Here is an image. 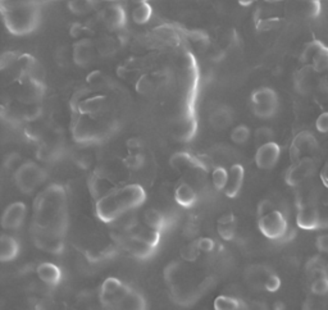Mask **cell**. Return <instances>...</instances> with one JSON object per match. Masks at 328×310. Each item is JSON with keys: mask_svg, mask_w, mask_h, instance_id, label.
Returning <instances> with one entry per match:
<instances>
[{"mask_svg": "<svg viewBox=\"0 0 328 310\" xmlns=\"http://www.w3.org/2000/svg\"><path fill=\"white\" fill-rule=\"evenodd\" d=\"M250 137V130L249 127L245 126V124H240V126L235 127L231 132V140L235 144H245L246 141L249 140Z\"/></svg>", "mask_w": 328, "mask_h": 310, "instance_id": "1f68e13d", "label": "cell"}, {"mask_svg": "<svg viewBox=\"0 0 328 310\" xmlns=\"http://www.w3.org/2000/svg\"><path fill=\"white\" fill-rule=\"evenodd\" d=\"M264 287H266V290L269 291V292H276V291L280 290L281 278L277 276V274L270 273V274H268L266 281H264Z\"/></svg>", "mask_w": 328, "mask_h": 310, "instance_id": "d590c367", "label": "cell"}, {"mask_svg": "<svg viewBox=\"0 0 328 310\" xmlns=\"http://www.w3.org/2000/svg\"><path fill=\"white\" fill-rule=\"evenodd\" d=\"M253 112L259 118L273 117L278 108V96L269 87H259L251 94Z\"/></svg>", "mask_w": 328, "mask_h": 310, "instance_id": "8992f818", "label": "cell"}, {"mask_svg": "<svg viewBox=\"0 0 328 310\" xmlns=\"http://www.w3.org/2000/svg\"><path fill=\"white\" fill-rule=\"evenodd\" d=\"M274 210V205L273 203L270 200H268V199H264V200H262L259 203V205H258V214H259V218L260 217H264V215L269 214L270 211Z\"/></svg>", "mask_w": 328, "mask_h": 310, "instance_id": "60d3db41", "label": "cell"}, {"mask_svg": "<svg viewBox=\"0 0 328 310\" xmlns=\"http://www.w3.org/2000/svg\"><path fill=\"white\" fill-rule=\"evenodd\" d=\"M244 174L245 170L241 164H233L228 170V181L226 185L225 194L227 198L233 199L237 196L244 184Z\"/></svg>", "mask_w": 328, "mask_h": 310, "instance_id": "5bb4252c", "label": "cell"}, {"mask_svg": "<svg viewBox=\"0 0 328 310\" xmlns=\"http://www.w3.org/2000/svg\"><path fill=\"white\" fill-rule=\"evenodd\" d=\"M46 178L45 170L36 163L27 162L18 167L14 174V181L17 187L24 194H31L40 186Z\"/></svg>", "mask_w": 328, "mask_h": 310, "instance_id": "5b68a950", "label": "cell"}, {"mask_svg": "<svg viewBox=\"0 0 328 310\" xmlns=\"http://www.w3.org/2000/svg\"><path fill=\"white\" fill-rule=\"evenodd\" d=\"M315 127L317 130L322 133L328 132V112H323L322 114H319L317 118V122H315Z\"/></svg>", "mask_w": 328, "mask_h": 310, "instance_id": "7bdbcfd3", "label": "cell"}, {"mask_svg": "<svg viewBox=\"0 0 328 310\" xmlns=\"http://www.w3.org/2000/svg\"><path fill=\"white\" fill-rule=\"evenodd\" d=\"M273 310H286V305L284 301L278 300L273 304Z\"/></svg>", "mask_w": 328, "mask_h": 310, "instance_id": "c3c4849f", "label": "cell"}, {"mask_svg": "<svg viewBox=\"0 0 328 310\" xmlns=\"http://www.w3.org/2000/svg\"><path fill=\"white\" fill-rule=\"evenodd\" d=\"M86 28L82 26L81 23H73L72 24L71 30H69V34H71V36H73V38H79L80 35L85 31Z\"/></svg>", "mask_w": 328, "mask_h": 310, "instance_id": "7dc6e473", "label": "cell"}, {"mask_svg": "<svg viewBox=\"0 0 328 310\" xmlns=\"http://www.w3.org/2000/svg\"><path fill=\"white\" fill-rule=\"evenodd\" d=\"M145 200L146 192L140 185L130 184L118 186L112 192L96 201V215L100 221L112 223L128 211L141 207Z\"/></svg>", "mask_w": 328, "mask_h": 310, "instance_id": "7a4b0ae2", "label": "cell"}, {"mask_svg": "<svg viewBox=\"0 0 328 310\" xmlns=\"http://www.w3.org/2000/svg\"><path fill=\"white\" fill-rule=\"evenodd\" d=\"M20 55H18L16 51H7L1 55V59H0V68L5 69L9 65L17 63L18 59H20Z\"/></svg>", "mask_w": 328, "mask_h": 310, "instance_id": "8d00e7d4", "label": "cell"}, {"mask_svg": "<svg viewBox=\"0 0 328 310\" xmlns=\"http://www.w3.org/2000/svg\"><path fill=\"white\" fill-rule=\"evenodd\" d=\"M281 155V147L274 141L258 147L255 153L256 167L260 169H272L277 164Z\"/></svg>", "mask_w": 328, "mask_h": 310, "instance_id": "9c48e42d", "label": "cell"}, {"mask_svg": "<svg viewBox=\"0 0 328 310\" xmlns=\"http://www.w3.org/2000/svg\"><path fill=\"white\" fill-rule=\"evenodd\" d=\"M144 225H146L149 228L154 231L161 232L165 227V219L157 209H146L144 213Z\"/></svg>", "mask_w": 328, "mask_h": 310, "instance_id": "603a6c76", "label": "cell"}, {"mask_svg": "<svg viewBox=\"0 0 328 310\" xmlns=\"http://www.w3.org/2000/svg\"><path fill=\"white\" fill-rule=\"evenodd\" d=\"M231 122H232V114L225 106H221L218 109H215L210 114V123H212V126L214 128L222 130V128L229 126Z\"/></svg>", "mask_w": 328, "mask_h": 310, "instance_id": "cb8c5ba5", "label": "cell"}, {"mask_svg": "<svg viewBox=\"0 0 328 310\" xmlns=\"http://www.w3.org/2000/svg\"><path fill=\"white\" fill-rule=\"evenodd\" d=\"M171 165L174 169H182L184 167H190V165H196V167H200L203 169L206 168L204 163H202L199 158L191 157L190 154L187 153H176L172 155L171 158Z\"/></svg>", "mask_w": 328, "mask_h": 310, "instance_id": "7402d4cb", "label": "cell"}, {"mask_svg": "<svg viewBox=\"0 0 328 310\" xmlns=\"http://www.w3.org/2000/svg\"><path fill=\"white\" fill-rule=\"evenodd\" d=\"M315 147H317V141H315L314 136L310 132H307V131L300 132L291 144V159L294 160L295 163H297L299 160L303 159L301 155H304L308 151L314 150Z\"/></svg>", "mask_w": 328, "mask_h": 310, "instance_id": "7c38bea8", "label": "cell"}, {"mask_svg": "<svg viewBox=\"0 0 328 310\" xmlns=\"http://www.w3.org/2000/svg\"><path fill=\"white\" fill-rule=\"evenodd\" d=\"M229 223H236V218L233 213L228 211V213H225L218 218L217 221V225H229Z\"/></svg>", "mask_w": 328, "mask_h": 310, "instance_id": "bcb514c9", "label": "cell"}, {"mask_svg": "<svg viewBox=\"0 0 328 310\" xmlns=\"http://www.w3.org/2000/svg\"><path fill=\"white\" fill-rule=\"evenodd\" d=\"M296 223L297 226L307 231H311L319 227L321 225V217L319 213L315 208L311 207H304L299 210L296 215Z\"/></svg>", "mask_w": 328, "mask_h": 310, "instance_id": "2e32d148", "label": "cell"}, {"mask_svg": "<svg viewBox=\"0 0 328 310\" xmlns=\"http://www.w3.org/2000/svg\"><path fill=\"white\" fill-rule=\"evenodd\" d=\"M87 83L91 86H102L104 83V75L100 71H94L87 76Z\"/></svg>", "mask_w": 328, "mask_h": 310, "instance_id": "ee69618b", "label": "cell"}, {"mask_svg": "<svg viewBox=\"0 0 328 310\" xmlns=\"http://www.w3.org/2000/svg\"><path fill=\"white\" fill-rule=\"evenodd\" d=\"M151 7L147 1H141L133 8L132 10V20L136 24L146 23L151 17Z\"/></svg>", "mask_w": 328, "mask_h": 310, "instance_id": "d4e9b609", "label": "cell"}, {"mask_svg": "<svg viewBox=\"0 0 328 310\" xmlns=\"http://www.w3.org/2000/svg\"><path fill=\"white\" fill-rule=\"evenodd\" d=\"M100 301L108 310H146V301L143 295L114 277L102 282Z\"/></svg>", "mask_w": 328, "mask_h": 310, "instance_id": "277c9868", "label": "cell"}, {"mask_svg": "<svg viewBox=\"0 0 328 310\" xmlns=\"http://www.w3.org/2000/svg\"><path fill=\"white\" fill-rule=\"evenodd\" d=\"M116 242L123 250H126L127 252H130L131 255L137 256V258H149L153 255V252L155 251V248L146 245L145 242L140 241L136 237H133L132 235L127 233L123 231V233H118V235H113Z\"/></svg>", "mask_w": 328, "mask_h": 310, "instance_id": "ba28073f", "label": "cell"}, {"mask_svg": "<svg viewBox=\"0 0 328 310\" xmlns=\"http://www.w3.org/2000/svg\"><path fill=\"white\" fill-rule=\"evenodd\" d=\"M124 232L130 233L140 241L145 242L146 245L151 246V248H157L161 241V232L154 231V229L149 228L146 225H141V223H132V225L127 226Z\"/></svg>", "mask_w": 328, "mask_h": 310, "instance_id": "4fadbf2b", "label": "cell"}, {"mask_svg": "<svg viewBox=\"0 0 328 310\" xmlns=\"http://www.w3.org/2000/svg\"><path fill=\"white\" fill-rule=\"evenodd\" d=\"M199 252H200V250H199L198 244H196V241H195L182 248L181 256L184 260H187V262H194V260L199 256Z\"/></svg>", "mask_w": 328, "mask_h": 310, "instance_id": "d6a6232c", "label": "cell"}, {"mask_svg": "<svg viewBox=\"0 0 328 310\" xmlns=\"http://www.w3.org/2000/svg\"><path fill=\"white\" fill-rule=\"evenodd\" d=\"M273 136H274L273 131L270 130L269 127H259V128L255 131V144L258 145V147L263 146L266 144L272 143Z\"/></svg>", "mask_w": 328, "mask_h": 310, "instance_id": "4dcf8cb0", "label": "cell"}, {"mask_svg": "<svg viewBox=\"0 0 328 310\" xmlns=\"http://www.w3.org/2000/svg\"><path fill=\"white\" fill-rule=\"evenodd\" d=\"M0 9L5 27L16 36L31 34L40 22V4L36 1H1Z\"/></svg>", "mask_w": 328, "mask_h": 310, "instance_id": "3957f363", "label": "cell"}, {"mask_svg": "<svg viewBox=\"0 0 328 310\" xmlns=\"http://www.w3.org/2000/svg\"><path fill=\"white\" fill-rule=\"evenodd\" d=\"M228 181V170L223 167H217L212 172V182L217 190H225Z\"/></svg>", "mask_w": 328, "mask_h": 310, "instance_id": "83f0119b", "label": "cell"}, {"mask_svg": "<svg viewBox=\"0 0 328 310\" xmlns=\"http://www.w3.org/2000/svg\"><path fill=\"white\" fill-rule=\"evenodd\" d=\"M67 196L64 188L51 185L35 200L31 232L39 249L53 254L63 251L67 231Z\"/></svg>", "mask_w": 328, "mask_h": 310, "instance_id": "6da1fadb", "label": "cell"}, {"mask_svg": "<svg viewBox=\"0 0 328 310\" xmlns=\"http://www.w3.org/2000/svg\"><path fill=\"white\" fill-rule=\"evenodd\" d=\"M174 199L177 201V204H180L184 208H191L198 200V196H196V192L190 185L181 184L176 188Z\"/></svg>", "mask_w": 328, "mask_h": 310, "instance_id": "44dd1931", "label": "cell"}, {"mask_svg": "<svg viewBox=\"0 0 328 310\" xmlns=\"http://www.w3.org/2000/svg\"><path fill=\"white\" fill-rule=\"evenodd\" d=\"M68 8L76 14L87 13L94 8V3L91 1H69Z\"/></svg>", "mask_w": 328, "mask_h": 310, "instance_id": "e575fe53", "label": "cell"}, {"mask_svg": "<svg viewBox=\"0 0 328 310\" xmlns=\"http://www.w3.org/2000/svg\"><path fill=\"white\" fill-rule=\"evenodd\" d=\"M315 246H317V249L319 250V251L327 254L328 252V233L318 236L317 240H315Z\"/></svg>", "mask_w": 328, "mask_h": 310, "instance_id": "f6af8a7d", "label": "cell"}, {"mask_svg": "<svg viewBox=\"0 0 328 310\" xmlns=\"http://www.w3.org/2000/svg\"><path fill=\"white\" fill-rule=\"evenodd\" d=\"M26 205L22 201H16L13 204L8 205L1 218V226L5 229H17L22 226L26 217Z\"/></svg>", "mask_w": 328, "mask_h": 310, "instance_id": "30bf717a", "label": "cell"}, {"mask_svg": "<svg viewBox=\"0 0 328 310\" xmlns=\"http://www.w3.org/2000/svg\"><path fill=\"white\" fill-rule=\"evenodd\" d=\"M217 231L219 236L226 241H231L235 237L236 233V223H229V225H217Z\"/></svg>", "mask_w": 328, "mask_h": 310, "instance_id": "836d02e7", "label": "cell"}, {"mask_svg": "<svg viewBox=\"0 0 328 310\" xmlns=\"http://www.w3.org/2000/svg\"><path fill=\"white\" fill-rule=\"evenodd\" d=\"M20 252L18 242L8 235H1L0 237V260L3 263L13 260Z\"/></svg>", "mask_w": 328, "mask_h": 310, "instance_id": "ffe728a7", "label": "cell"}, {"mask_svg": "<svg viewBox=\"0 0 328 310\" xmlns=\"http://www.w3.org/2000/svg\"><path fill=\"white\" fill-rule=\"evenodd\" d=\"M307 270L310 273L311 276L317 278V277L326 276V263L325 259H322L321 256H314L307 263Z\"/></svg>", "mask_w": 328, "mask_h": 310, "instance_id": "4316f807", "label": "cell"}, {"mask_svg": "<svg viewBox=\"0 0 328 310\" xmlns=\"http://www.w3.org/2000/svg\"><path fill=\"white\" fill-rule=\"evenodd\" d=\"M144 155L140 154V155H127V158H124V164H126L127 167L131 168V169H139L144 164Z\"/></svg>", "mask_w": 328, "mask_h": 310, "instance_id": "f35d334b", "label": "cell"}, {"mask_svg": "<svg viewBox=\"0 0 328 310\" xmlns=\"http://www.w3.org/2000/svg\"><path fill=\"white\" fill-rule=\"evenodd\" d=\"M213 307L214 310H239L241 308V303L235 297L219 295L218 297H215Z\"/></svg>", "mask_w": 328, "mask_h": 310, "instance_id": "484cf974", "label": "cell"}, {"mask_svg": "<svg viewBox=\"0 0 328 310\" xmlns=\"http://www.w3.org/2000/svg\"><path fill=\"white\" fill-rule=\"evenodd\" d=\"M258 226L260 232L269 240H282L288 231L286 218L278 210L270 211L269 214L260 217Z\"/></svg>", "mask_w": 328, "mask_h": 310, "instance_id": "52a82bcc", "label": "cell"}, {"mask_svg": "<svg viewBox=\"0 0 328 310\" xmlns=\"http://www.w3.org/2000/svg\"><path fill=\"white\" fill-rule=\"evenodd\" d=\"M106 103V96L104 95H95L91 96V98H86V99L81 100V102L77 103V112L81 114V116H89L92 117L98 114L99 112H102V108L105 106Z\"/></svg>", "mask_w": 328, "mask_h": 310, "instance_id": "e0dca14e", "label": "cell"}, {"mask_svg": "<svg viewBox=\"0 0 328 310\" xmlns=\"http://www.w3.org/2000/svg\"><path fill=\"white\" fill-rule=\"evenodd\" d=\"M323 50H325V49H323V46H322L319 42L313 41V42H310V44H308L307 46H305L304 51H303V54H301V61L303 62L314 61Z\"/></svg>", "mask_w": 328, "mask_h": 310, "instance_id": "f1b7e54d", "label": "cell"}, {"mask_svg": "<svg viewBox=\"0 0 328 310\" xmlns=\"http://www.w3.org/2000/svg\"><path fill=\"white\" fill-rule=\"evenodd\" d=\"M196 244H198V248L200 251L210 252L215 249L214 240H212L210 237H200V239L196 241Z\"/></svg>", "mask_w": 328, "mask_h": 310, "instance_id": "ab89813d", "label": "cell"}, {"mask_svg": "<svg viewBox=\"0 0 328 310\" xmlns=\"http://www.w3.org/2000/svg\"><path fill=\"white\" fill-rule=\"evenodd\" d=\"M154 89V80L150 76H143L140 81L137 82V91L141 94H147Z\"/></svg>", "mask_w": 328, "mask_h": 310, "instance_id": "74e56055", "label": "cell"}, {"mask_svg": "<svg viewBox=\"0 0 328 310\" xmlns=\"http://www.w3.org/2000/svg\"><path fill=\"white\" fill-rule=\"evenodd\" d=\"M127 150H128V155H140L141 153V145L140 140L136 137H132L127 141Z\"/></svg>", "mask_w": 328, "mask_h": 310, "instance_id": "b9f144b4", "label": "cell"}, {"mask_svg": "<svg viewBox=\"0 0 328 310\" xmlns=\"http://www.w3.org/2000/svg\"><path fill=\"white\" fill-rule=\"evenodd\" d=\"M102 20L105 23V26L110 30H118L126 22V14L124 9L121 7L120 4H113L106 7L102 10Z\"/></svg>", "mask_w": 328, "mask_h": 310, "instance_id": "9a60e30c", "label": "cell"}, {"mask_svg": "<svg viewBox=\"0 0 328 310\" xmlns=\"http://www.w3.org/2000/svg\"><path fill=\"white\" fill-rule=\"evenodd\" d=\"M311 292L317 296H325L328 293V276H321L314 278L310 286Z\"/></svg>", "mask_w": 328, "mask_h": 310, "instance_id": "f546056e", "label": "cell"}, {"mask_svg": "<svg viewBox=\"0 0 328 310\" xmlns=\"http://www.w3.org/2000/svg\"><path fill=\"white\" fill-rule=\"evenodd\" d=\"M314 170V163L310 158H303L295 163L286 173V182L290 186H296L301 184L307 177H309Z\"/></svg>", "mask_w": 328, "mask_h": 310, "instance_id": "8fae6325", "label": "cell"}, {"mask_svg": "<svg viewBox=\"0 0 328 310\" xmlns=\"http://www.w3.org/2000/svg\"><path fill=\"white\" fill-rule=\"evenodd\" d=\"M38 277L48 286H58L62 281V272L58 266H55L53 263H41L39 264Z\"/></svg>", "mask_w": 328, "mask_h": 310, "instance_id": "ac0fdd59", "label": "cell"}, {"mask_svg": "<svg viewBox=\"0 0 328 310\" xmlns=\"http://www.w3.org/2000/svg\"><path fill=\"white\" fill-rule=\"evenodd\" d=\"M322 177L328 182V164H326V167L322 170Z\"/></svg>", "mask_w": 328, "mask_h": 310, "instance_id": "681fc988", "label": "cell"}, {"mask_svg": "<svg viewBox=\"0 0 328 310\" xmlns=\"http://www.w3.org/2000/svg\"><path fill=\"white\" fill-rule=\"evenodd\" d=\"M94 44L90 39H82L73 46V62L80 67H85L92 59Z\"/></svg>", "mask_w": 328, "mask_h": 310, "instance_id": "d6986e66", "label": "cell"}]
</instances>
